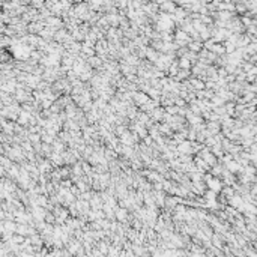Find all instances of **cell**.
Masks as SVG:
<instances>
[{"label":"cell","instance_id":"obj_1","mask_svg":"<svg viewBox=\"0 0 257 257\" xmlns=\"http://www.w3.org/2000/svg\"><path fill=\"white\" fill-rule=\"evenodd\" d=\"M125 215H126V212L122 209V210H117V218L119 220H125Z\"/></svg>","mask_w":257,"mask_h":257}]
</instances>
